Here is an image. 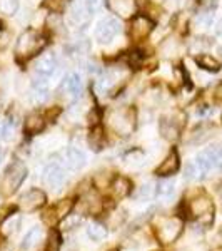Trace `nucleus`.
<instances>
[{
	"mask_svg": "<svg viewBox=\"0 0 222 251\" xmlns=\"http://www.w3.org/2000/svg\"><path fill=\"white\" fill-rule=\"evenodd\" d=\"M20 226V214H12V216L5 218V221L0 226V231H2L5 236H12Z\"/></svg>",
	"mask_w": 222,
	"mask_h": 251,
	"instance_id": "a211bd4d",
	"label": "nucleus"
},
{
	"mask_svg": "<svg viewBox=\"0 0 222 251\" xmlns=\"http://www.w3.org/2000/svg\"><path fill=\"white\" fill-rule=\"evenodd\" d=\"M0 34H2V29H0Z\"/></svg>",
	"mask_w": 222,
	"mask_h": 251,
	"instance_id": "4c0bfd02",
	"label": "nucleus"
},
{
	"mask_svg": "<svg viewBox=\"0 0 222 251\" xmlns=\"http://www.w3.org/2000/svg\"><path fill=\"white\" fill-rule=\"evenodd\" d=\"M80 223H82V216H79V214H68L62 226H64V229H74V228H77Z\"/></svg>",
	"mask_w": 222,
	"mask_h": 251,
	"instance_id": "cd10ccee",
	"label": "nucleus"
},
{
	"mask_svg": "<svg viewBox=\"0 0 222 251\" xmlns=\"http://www.w3.org/2000/svg\"><path fill=\"white\" fill-rule=\"evenodd\" d=\"M216 32H217V35H222V20L219 24H217V27H216Z\"/></svg>",
	"mask_w": 222,
	"mask_h": 251,
	"instance_id": "473e14b6",
	"label": "nucleus"
},
{
	"mask_svg": "<svg viewBox=\"0 0 222 251\" xmlns=\"http://www.w3.org/2000/svg\"><path fill=\"white\" fill-rule=\"evenodd\" d=\"M154 29V22L145 15H135L131 24V37L134 40H142Z\"/></svg>",
	"mask_w": 222,
	"mask_h": 251,
	"instance_id": "1a4fd4ad",
	"label": "nucleus"
},
{
	"mask_svg": "<svg viewBox=\"0 0 222 251\" xmlns=\"http://www.w3.org/2000/svg\"><path fill=\"white\" fill-rule=\"evenodd\" d=\"M44 183L50 189H60L66 183V171L59 163H50L44 169Z\"/></svg>",
	"mask_w": 222,
	"mask_h": 251,
	"instance_id": "6e6552de",
	"label": "nucleus"
},
{
	"mask_svg": "<svg viewBox=\"0 0 222 251\" xmlns=\"http://www.w3.org/2000/svg\"><path fill=\"white\" fill-rule=\"evenodd\" d=\"M109 5H111V9L117 12L119 15H131V12H132V3L127 2V0H111Z\"/></svg>",
	"mask_w": 222,
	"mask_h": 251,
	"instance_id": "4be33fe9",
	"label": "nucleus"
},
{
	"mask_svg": "<svg viewBox=\"0 0 222 251\" xmlns=\"http://www.w3.org/2000/svg\"><path fill=\"white\" fill-rule=\"evenodd\" d=\"M45 37L40 35L39 32L27 30L17 40L15 46V57L19 60H27L34 55H37L44 47H45Z\"/></svg>",
	"mask_w": 222,
	"mask_h": 251,
	"instance_id": "f257e3e1",
	"label": "nucleus"
},
{
	"mask_svg": "<svg viewBox=\"0 0 222 251\" xmlns=\"http://www.w3.org/2000/svg\"><path fill=\"white\" fill-rule=\"evenodd\" d=\"M19 9V0H0V12L3 15H14Z\"/></svg>",
	"mask_w": 222,
	"mask_h": 251,
	"instance_id": "a878e982",
	"label": "nucleus"
},
{
	"mask_svg": "<svg viewBox=\"0 0 222 251\" xmlns=\"http://www.w3.org/2000/svg\"><path fill=\"white\" fill-rule=\"evenodd\" d=\"M182 231V223L177 218H165L159 223L157 228V236L160 238L162 243H172Z\"/></svg>",
	"mask_w": 222,
	"mask_h": 251,
	"instance_id": "0eeeda50",
	"label": "nucleus"
},
{
	"mask_svg": "<svg viewBox=\"0 0 222 251\" xmlns=\"http://www.w3.org/2000/svg\"><path fill=\"white\" fill-rule=\"evenodd\" d=\"M100 5H102V0H84V9L87 14H94L100 9Z\"/></svg>",
	"mask_w": 222,
	"mask_h": 251,
	"instance_id": "7c9ffc66",
	"label": "nucleus"
},
{
	"mask_svg": "<svg viewBox=\"0 0 222 251\" xmlns=\"http://www.w3.org/2000/svg\"><path fill=\"white\" fill-rule=\"evenodd\" d=\"M64 89H66L70 96L79 97L80 91H82V80H80V75L75 74V72L68 74L66 77V80H64Z\"/></svg>",
	"mask_w": 222,
	"mask_h": 251,
	"instance_id": "4468645a",
	"label": "nucleus"
},
{
	"mask_svg": "<svg viewBox=\"0 0 222 251\" xmlns=\"http://www.w3.org/2000/svg\"><path fill=\"white\" fill-rule=\"evenodd\" d=\"M44 5L52 12H60L64 7H66V0H45Z\"/></svg>",
	"mask_w": 222,
	"mask_h": 251,
	"instance_id": "c756f323",
	"label": "nucleus"
},
{
	"mask_svg": "<svg viewBox=\"0 0 222 251\" xmlns=\"http://www.w3.org/2000/svg\"><path fill=\"white\" fill-rule=\"evenodd\" d=\"M196 166L199 169L200 176H211L222 169V148L212 146L204 151H200L196 157Z\"/></svg>",
	"mask_w": 222,
	"mask_h": 251,
	"instance_id": "f03ea898",
	"label": "nucleus"
},
{
	"mask_svg": "<svg viewBox=\"0 0 222 251\" xmlns=\"http://www.w3.org/2000/svg\"><path fill=\"white\" fill-rule=\"evenodd\" d=\"M189 211H191L194 218H197V220H200V221H205L209 225L214 218L212 216L214 204L207 196H199L189 203Z\"/></svg>",
	"mask_w": 222,
	"mask_h": 251,
	"instance_id": "423d86ee",
	"label": "nucleus"
},
{
	"mask_svg": "<svg viewBox=\"0 0 222 251\" xmlns=\"http://www.w3.org/2000/svg\"><path fill=\"white\" fill-rule=\"evenodd\" d=\"M57 67V57H55L54 52H47V54H42L35 62V72L44 77H48L52 72Z\"/></svg>",
	"mask_w": 222,
	"mask_h": 251,
	"instance_id": "9b49d317",
	"label": "nucleus"
},
{
	"mask_svg": "<svg viewBox=\"0 0 222 251\" xmlns=\"http://www.w3.org/2000/svg\"><path fill=\"white\" fill-rule=\"evenodd\" d=\"M219 54H221V57H222V47L219 49Z\"/></svg>",
	"mask_w": 222,
	"mask_h": 251,
	"instance_id": "c9c22d12",
	"label": "nucleus"
},
{
	"mask_svg": "<svg viewBox=\"0 0 222 251\" xmlns=\"http://www.w3.org/2000/svg\"><path fill=\"white\" fill-rule=\"evenodd\" d=\"M86 154L80 151L79 148H68L66 151V163L70 169L77 171V169H82L86 166Z\"/></svg>",
	"mask_w": 222,
	"mask_h": 251,
	"instance_id": "f8f14e48",
	"label": "nucleus"
},
{
	"mask_svg": "<svg viewBox=\"0 0 222 251\" xmlns=\"http://www.w3.org/2000/svg\"><path fill=\"white\" fill-rule=\"evenodd\" d=\"M40 238H42V229H40L39 226H34V228H32L30 231H27V234L23 236L20 248H22V250H32L39 243Z\"/></svg>",
	"mask_w": 222,
	"mask_h": 251,
	"instance_id": "dca6fc26",
	"label": "nucleus"
},
{
	"mask_svg": "<svg viewBox=\"0 0 222 251\" xmlns=\"http://www.w3.org/2000/svg\"><path fill=\"white\" fill-rule=\"evenodd\" d=\"M87 234L92 241H102L107 236V229L106 226H102L100 223H92L87 228Z\"/></svg>",
	"mask_w": 222,
	"mask_h": 251,
	"instance_id": "6ab92c4d",
	"label": "nucleus"
},
{
	"mask_svg": "<svg viewBox=\"0 0 222 251\" xmlns=\"http://www.w3.org/2000/svg\"><path fill=\"white\" fill-rule=\"evenodd\" d=\"M216 94H217V97H219V99L222 100V84H221V86H219V87H217Z\"/></svg>",
	"mask_w": 222,
	"mask_h": 251,
	"instance_id": "72a5a7b5",
	"label": "nucleus"
},
{
	"mask_svg": "<svg viewBox=\"0 0 222 251\" xmlns=\"http://www.w3.org/2000/svg\"><path fill=\"white\" fill-rule=\"evenodd\" d=\"M157 193V188L154 183H145L139 188V191H137V200L139 201H149L152 200V198L155 196Z\"/></svg>",
	"mask_w": 222,
	"mask_h": 251,
	"instance_id": "412c9836",
	"label": "nucleus"
},
{
	"mask_svg": "<svg viewBox=\"0 0 222 251\" xmlns=\"http://www.w3.org/2000/svg\"><path fill=\"white\" fill-rule=\"evenodd\" d=\"M114 191L119 198L127 196L131 193V183H129V179H126V177H117L114 181Z\"/></svg>",
	"mask_w": 222,
	"mask_h": 251,
	"instance_id": "5701e85b",
	"label": "nucleus"
},
{
	"mask_svg": "<svg viewBox=\"0 0 222 251\" xmlns=\"http://www.w3.org/2000/svg\"><path fill=\"white\" fill-rule=\"evenodd\" d=\"M27 177V168L22 163H14L3 174L2 188L7 194L15 193Z\"/></svg>",
	"mask_w": 222,
	"mask_h": 251,
	"instance_id": "7ed1b4c3",
	"label": "nucleus"
},
{
	"mask_svg": "<svg viewBox=\"0 0 222 251\" xmlns=\"http://www.w3.org/2000/svg\"><path fill=\"white\" fill-rule=\"evenodd\" d=\"M104 143V134L102 129L97 127L90 132V146H94V149H100V146Z\"/></svg>",
	"mask_w": 222,
	"mask_h": 251,
	"instance_id": "c85d7f7f",
	"label": "nucleus"
},
{
	"mask_svg": "<svg viewBox=\"0 0 222 251\" xmlns=\"http://www.w3.org/2000/svg\"><path fill=\"white\" fill-rule=\"evenodd\" d=\"M44 127H45V123H44L42 116H39V114H30L25 119V126H23L27 134H37Z\"/></svg>",
	"mask_w": 222,
	"mask_h": 251,
	"instance_id": "2eb2a0df",
	"label": "nucleus"
},
{
	"mask_svg": "<svg viewBox=\"0 0 222 251\" xmlns=\"http://www.w3.org/2000/svg\"><path fill=\"white\" fill-rule=\"evenodd\" d=\"M160 131H162L165 139H176L177 137V127L176 126H172V123L169 124L167 121H162V124H160Z\"/></svg>",
	"mask_w": 222,
	"mask_h": 251,
	"instance_id": "bb28decb",
	"label": "nucleus"
},
{
	"mask_svg": "<svg viewBox=\"0 0 222 251\" xmlns=\"http://www.w3.org/2000/svg\"><path fill=\"white\" fill-rule=\"evenodd\" d=\"M177 169H179V156H177L176 151H172L171 154L162 161V164L157 168V174H159V176H171Z\"/></svg>",
	"mask_w": 222,
	"mask_h": 251,
	"instance_id": "ddd939ff",
	"label": "nucleus"
},
{
	"mask_svg": "<svg viewBox=\"0 0 222 251\" xmlns=\"http://www.w3.org/2000/svg\"><path fill=\"white\" fill-rule=\"evenodd\" d=\"M214 251H222V248H217V250H214Z\"/></svg>",
	"mask_w": 222,
	"mask_h": 251,
	"instance_id": "e433bc0d",
	"label": "nucleus"
},
{
	"mask_svg": "<svg viewBox=\"0 0 222 251\" xmlns=\"http://www.w3.org/2000/svg\"><path fill=\"white\" fill-rule=\"evenodd\" d=\"M120 30H122V25L117 19H104L95 29V39L100 44H109L117 37V34H120Z\"/></svg>",
	"mask_w": 222,
	"mask_h": 251,
	"instance_id": "39448f33",
	"label": "nucleus"
},
{
	"mask_svg": "<svg viewBox=\"0 0 222 251\" xmlns=\"http://www.w3.org/2000/svg\"><path fill=\"white\" fill-rule=\"evenodd\" d=\"M3 156H5V151H3V149H2V148H0V163H2Z\"/></svg>",
	"mask_w": 222,
	"mask_h": 251,
	"instance_id": "f704fd0d",
	"label": "nucleus"
},
{
	"mask_svg": "<svg viewBox=\"0 0 222 251\" xmlns=\"http://www.w3.org/2000/svg\"><path fill=\"white\" fill-rule=\"evenodd\" d=\"M45 203V194L39 189H30L20 198V206H22L25 211H35L37 208H40Z\"/></svg>",
	"mask_w": 222,
	"mask_h": 251,
	"instance_id": "9d476101",
	"label": "nucleus"
},
{
	"mask_svg": "<svg viewBox=\"0 0 222 251\" xmlns=\"http://www.w3.org/2000/svg\"><path fill=\"white\" fill-rule=\"evenodd\" d=\"M197 66L209 72H217L221 69L219 60L214 59L212 55H209V54H200L199 57H197Z\"/></svg>",
	"mask_w": 222,
	"mask_h": 251,
	"instance_id": "f3484780",
	"label": "nucleus"
},
{
	"mask_svg": "<svg viewBox=\"0 0 222 251\" xmlns=\"http://www.w3.org/2000/svg\"><path fill=\"white\" fill-rule=\"evenodd\" d=\"M200 174H199V169H197L196 163L192 164H187V168H185V179L192 181V179H197Z\"/></svg>",
	"mask_w": 222,
	"mask_h": 251,
	"instance_id": "2f4dec72",
	"label": "nucleus"
},
{
	"mask_svg": "<svg viewBox=\"0 0 222 251\" xmlns=\"http://www.w3.org/2000/svg\"><path fill=\"white\" fill-rule=\"evenodd\" d=\"M111 126L117 134H131L132 129H134V114H132V111H126V109L114 111L111 114Z\"/></svg>",
	"mask_w": 222,
	"mask_h": 251,
	"instance_id": "20e7f679",
	"label": "nucleus"
},
{
	"mask_svg": "<svg viewBox=\"0 0 222 251\" xmlns=\"http://www.w3.org/2000/svg\"><path fill=\"white\" fill-rule=\"evenodd\" d=\"M14 136V123L9 119L0 121V141H9Z\"/></svg>",
	"mask_w": 222,
	"mask_h": 251,
	"instance_id": "b1692460",
	"label": "nucleus"
},
{
	"mask_svg": "<svg viewBox=\"0 0 222 251\" xmlns=\"http://www.w3.org/2000/svg\"><path fill=\"white\" fill-rule=\"evenodd\" d=\"M174 189H176V183L174 179H164L157 184V194L164 200H169V198L174 194Z\"/></svg>",
	"mask_w": 222,
	"mask_h": 251,
	"instance_id": "aec40b11",
	"label": "nucleus"
},
{
	"mask_svg": "<svg viewBox=\"0 0 222 251\" xmlns=\"http://www.w3.org/2000/svg\"><path fill=\"white\" fill-rule=\"evenodd\" d=\"M212 22H214V15L211 14V12H205V14H199L196 17V27L197 29H209V27L212 25Z\"/></svg>",
	"mask_w": 222,
	"mask_h": 251,
	"instance_id": "393cba45",
	"label": "nucleus"
}]
</instances>
